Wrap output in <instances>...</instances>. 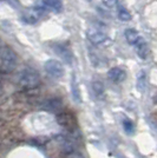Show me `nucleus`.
<instances>
[{
	"mask_svg": "<svg viewBox=\"0 0 157 158\" xmlns=\"http://www.w3.org/2000/svg\"><path fill=\"white\" fill-rule=\"evenodd\" d=\"M43 14H44V7L37 6L27 8L23 13V21L26 24H30V25H33L41 19Z\"/></svg>",
	"mask_w": 157,
	"mask_h": 158,
	"instance_id": "obj_5",
	"label": "nucleus"
},
{
	"mask_svg": "<svg viewBox=\"0 0 157 158\" xmlns=\"http://www.w3.org/2000/svg\"><path fill=\"white\" fill-rule=\"evenodd\" d=\"M154 100H155V103H156V104H157V94H156V96H155V97H154Z\"/></svg>",
	"mask_w": 157,
	"mask_h": 158,
	"instance_id": "obj_19",
	"label": "nucleus"
},
{
	"mask_svg": "<svg viewBox=\"0 0 157 158\" xmlns=\"http://www.w3.org/2000/svg\"><path fill=\"white\" fill-rule=\"evenodd\" d=\"M18 65V56L12 47H0V73L8 74L13 72Z\"/></svg>",
	"mask_w": 157,
	"mask_h": 158,
	"instance_id": "obj_1",
	"label": "nucleus"
},
{
	"mask_svg": "<svg viewBox=\"0 0 157 158\" xmlns=\"http://www.w3.org/2000/svg\"><path fill=\"white\" fill-rule=\"evenodd\" d=\"M41 2H43L44 7H47L54 12H60L63 10L62 0H43Z\"/></svg>",
	"mask_w": 157,
	"mask_h": 158,
	"instance_id": "obj_11",
	"label": "nucleus"
},
{
	"mask_svg": "<svg viewBox=\"0 0 157 158\" xmlns=\"http://www.w3.org/2000/svg\"><path fill=\"white\" fill-rule=\"evenodd\" d=\"M108 78L111 80L112 83H122L126 78V72L122 67H112L108 71Z\"/></svg>",
	"mask_w": 157,
	"mask_h": 158,
	"instance_id": "obj_8",
	"label": "nucleus"
},
{
	"mask_svg": "<svg viewBox=\"0 0 157 158\" xmlns=\"http://www.w3.org/2000/svg\"><path fill=\"white\" fill-rule=\"evenodd\" d=\"M135 50H136L138 57H139L141 59H143V60L148 59V57H149V54H150V50H149V46H148V44L145 43V40H144L143 38L139 40V43L135 46Z\"/></svg>",
	"mask_w": 157,
	"mask_h": 158,
	"instance_id": "obj_10",
	"label": "nucleus"
},
{
	"mask_svg": "<svg viewBox=\"0 0 157 158\" xmlns=\"http://www.w3.org/2000/svg\"><path fill=\"white\" fill-rule=\"evenodd\" d=\"M124 37L125 39H126V41L130 45H132V46H136L138 43H139V40L143 38L135 28H126L124 32Z\"/></svg>",
	"mask_w": 157,
	"mask_h": 158,
	"instance_id": "obj_9",
	"label": "nucleus"
},
{
	"mask_svg": "<svg viewBox=\"0 0 157 158\" xmlns=\"http://www.w3.org/2000/svg\"><path fill=\"white\" fill-rule=\"evenodd\" d=\"M117 14H118V18L122 20V21H129V20H131V13L123 6H118Z\"/></svg>",
	"mask_w": 157,
	"mask_h": 158,
	"instance_id": "obj_16",
	"label": "nucleus"
},
{
	"mask_svg": "<svg viewBox=\"0 0 157 158\" xmlns=\"http://www.w3.org/2000/svg\"><path fill=\"white\" fill-rule=\"evenodd\" d=\"M146 84H148V77L145 71H141L137 76V89L139 91H144L146 89Z\"/></svg>",
	"mask_w": 157,
	"mask_h": 158,
	"instance_id": "obj_15",
	"label": "nucleus"
},
{
	"mask_svg": "<svg viewBox=\"0 0 157 158\" xmlns=\"http://www.w3.org/2000/svg\"><path fill=\"white\" fill-rule=\"evenodd\" d=\"M91 89L93 94L97 97V98H102L103 94H104V85L102 81L99 80H93L91 83Z\"/></svg>",
	"mask_w": 157,
	"mask_h": 158,
	"instance_id": "obj_13",
	"label": "nucleus"
},
{
	"mask_svg": "<svg viewBox=\"0 0 157 158\" xmlns=\"http://www.w3.org/2000/svg\"><path fill=\"white\" fill-rule=\"evenodd\" d=\"M57 122L60 126H63L66 130H73L77 126L76 117L71 112H58L57 114Z\"/></svg>",
	"mask_w": 157,
	"mask_h": 158,
	"instance_id": "obj_6",
	"label": "nucleus"
},
{
	"mask_svg": "<svg viewBox=\"0 0 157 158\" xmlns=\"http://www.w3.org/2000/svg\"><path fill=\"white\" fill-rule=\"evenodd\" d=\"M53 50H54V52L57 53L62 59L65 61L66 64H72V61H73V54H72L71 50L69 47L64 46V45H59L58 44V45H54Z\"/></svg>",
	"mask_w": 157,
	"mask_h": 158,
	"instance_id": "obj_7",
	"label": "nucleus"
},
{
	"mask_svg": "<svg viewBox=\"0 0 157 158\" xmlns=\"http://www.w3.org/2000/svg\"><path fill=\"white\" fill-rule=\"evenodd\" d=\"M18 84L23 90H34L40 85V76L38 71L32 67H26L20 72L18 77Z\"/></svg>",
	"mask_w": 157,
	"mask_h": 158,
	"instance_id": "obj_2",
	"label": "nucleus"
},
{
	"mask_svg": "<svg viewBox=\"0 0 157 158\" xmlns=\"http://www.w3.org/2000/svg\"><path fill=\"white\" fill-rule=\"evenodd\" d=\"M123 127H124V131L128 133V135H132L134 131H135V125L134 123L131 122L130 119H124L123 122Z\"/></svg>",
	"mask_w": 157,
	"mask_h": 158,
	"instance_id": "obj_17",
	"label": "nucleus"
},
{
	"mask_svg": "<svg viewBox=\"0 0 157 158\" xmlns=\"http://www.w3.org/2000/svg\"><path fill=\"white\" fill-rule=\"evenodd\" d=\"M116 1H117V0H105V2H106L108 5H110V6H111V5H115Z\"/></svg>",
	"mask_w": 157,
	"mask_h": 158,
	"instance_id": "obj_18",
	"label": "nucleus"
},
{
	"mask_svg": "<svg viewBox=\"0 0 157 158\" xmlns=\"http://www.w3.org/2000/svg\"><path fill=\"white\" fill-rule=\"evenodd\" d=\"M86 37H87V39L90 40L93 45H96V46L103 45V44H105V43L108 41V39H109L108 34H106L104 31H102L100 28H98V27H90V28H87V31H86Z\"/></svg>",
	"mask_w": 157,
	"mask_h": 158,
	"instance_id": "obj_4",
	"label": "nucleus"
},
{
	"mask_svg": "<svg viewBox=\"0 0 157 158\" xmlns=\"http://www.w3.org/2000/svg\"><path fill=\"white\" fill-rule=\"evenodd\" d=\"M71 92L72 97L76 102H80V90H79V85L77 78H76V74H72L71 78Z\"/></svg>",
	"mask_w": 157,
	"mask_h": 158,
	"instance_id": "obj_12",
	"label": "nucleus"
},
{
	"mask_svg": "<svg viewBox=\"0 0 157 158\" xmlns=\"http://www.w3.org/2000/svg\"><path fill=\"white\" fill-rule=\"evenodd\" d=\"M44 69H45L46 73L53 79H60L65 73L63 64L59 60L56 59L47 60L45 63V65H44Z\"/></svg>",
	"mask_w": 157,
	"mask_h": 158,
	"instance_id": "obj_3",
	"label": "nucleus"
},
{
	"mask_svg": "<svg viewBox=\"0 0 157 158\" xmlns=\"http://www.w3.org/2000/svg\"><path fill=\"white\" fill-rule=\"evenodd\" d=\"M60 107H62V100L58 98H53L47 100L45 106V109L47 111H52V112H58L60 110Z\"/></svg>",
	"mask_w": 157,
	"mask_h": 158,
	"instance_id": "obj_14",
	"label": "nucleus"
}]
</instances>
